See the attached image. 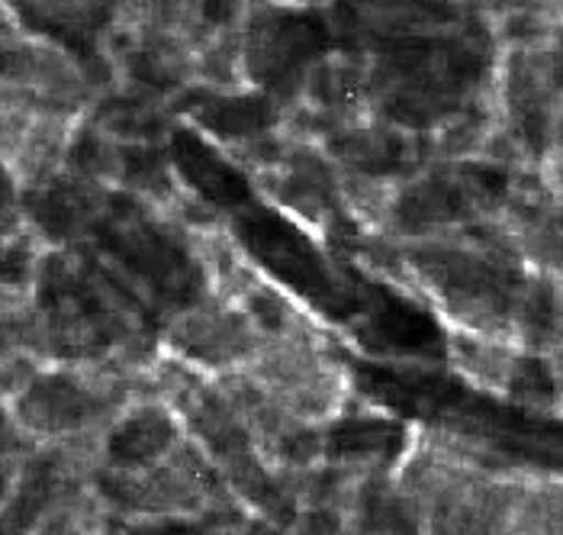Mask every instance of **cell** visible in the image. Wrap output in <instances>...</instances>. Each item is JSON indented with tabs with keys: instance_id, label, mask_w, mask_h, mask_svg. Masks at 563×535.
Listing matches in <instances>:
<instances>
[{
	"instance_id": "6da1fadb",
	"label": "cell",
	"mask_w": 563,
	"mask_h": 535,
	"mask_svg": "<svg viewBox=\"0 0 563 535\" xmlns=\"http://www.w3.org/2000/svg\"><path fill=\"white\" fill-rule=\"evenodd\" d=\"M249 245H252L277 274H284L294 287H300L306 297H316V301H322V304H325L329 297H335V294H332V281H329L325 268L319 262V255L306 245L303 239H300L290 226L264 220V223H258L255 232H249Z\"/></svg>"
},
{
	"instance_id": "7a4b0ae2",
	"label": "cell",
	"mask_w": 563,
	"mask_h": 535,
	"mask_svg": "<svg viewBox=\"0 0 563 535\" xmlns=\"http://www.w3.org/2000/svg\"><path fill=\"white\" fill-rule=\"evenodd\" d=\"M168 439H172V429L162 416H142V419H135L126 429L117 433L113 455L120 461H142V458L162 451V446H168Z\"/></svg>"
}]
</instances>
